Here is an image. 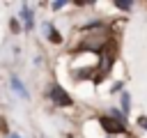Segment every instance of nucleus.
Listing matches in <instances>:
<instances>
[{
  "instance_id": "obj_9",
  "label": "nucleus",
  "mask_w": 147,
  "mask_h": 138,
  "mask_svg": "<svg viewBox=\"0 0 147 138\" xmlns=\"http://www.w3.org/2000/svg\"><path fill=\"white\" fill-rule=\"evenodd\" d=\"M119 9H131V2H115Z\"/></svg>"
},
{
  "instance_id": "obj_8",
  "label": "nucleus",
  "mask_w": 147,
  "mask_h": 138,
  "mask_svg": "<svg viewBox=\"0 0 147 138\" xmlns=\"http://www.w3.org/2000/svg\"><path fill=\"white\" fill-rule=\"evenodd\" d=\"M110 115H113V117H115V120H117V122H119V124H124V117H122V115H119V113H117V110H115V108H113V110H110Z\"/></svg>"
},
{
  "instance_id": "obj_5",
  "label": "nucleus",
  "mask_w": 147,
  "mask_h": 138,
  "mask_svg": "<svg viewBox=\"0 0 147 138\" xmlns=\"http://www.w3.org/2000/svg\"><path fill=\"white\" fill-rule=\"evenodd\" d=\"M21 16H23V23H25V30H32V12H30L28 5L23 7V14Z\"/></svg>"
},
{
  "instance_id": "obj_4",
  "label": "nucleus",
  "mask_w": 147,
  "mask_h": 138,
  "mask_svg": "<svg viewBox=\"0 0 147 138\" xmlns=\"http://www.w3.org/2000/svg\"><path fill=\"white\" fill-rule=\"evenodd\" d=\"M11 87H14V90H16V92H18V94H21L23 99H28V90L23 87V83H21V80H18L16 76H11Z\"/></svg>"
},
{
  "instance_id": "obj_1",
  "label": "nucleus",
  "mask_w": 147,
  "mask_h": 138,
  "mask_svg": "<svg viewBox=\"0 0 147 138\" xmlns=\"http://www.w3.org/2000/svg\"><path fill=\"white\" fill-rule=\"evenodd\" d=\"M103 44H106V34L94 32V34H90V37L80 44V48H92V51H99V48H103Z\"/></svg>"
},
{
  "instance_id": "obj_11",
  "label": "nucleus",
  "mask_w": 147,
  "mask_h": 138,
  "mask_svg": "<svg viewBox=\"0 0 147 138\" xmlns=\"http://www.w3.org/2000/svg\"><path fill=\"white\" fill-rule=\"evenodd\" d=\"M9 138H21V136H16V133H11V136H9Z\"/></svg>"
},
{
  "instance_id": "obj_3",
  "label": "nucleus",
  "mask_w": 147,
  "mask_h": 138,
  "mask_svg": "<svg viewBox=\"0 0 147 138\" xmlns=\"http://www.w3.org/2000/svg\"><path fill=\"white\" fill-rule=\"evenodd\" d=\"M99 122H101V126H103L108 133H122V131H124V124H119V122H115V120H110V117H101Z\"/></svg>"
},
{
  "instance_id": "obj_2",
  "label": "nucleus",
  "mask_w": 147,
  "mask_h": 138,
  "mask_svg": "<svg viewBox=\"0 0 147 138\" xmlns=\"http://www.w3.org/2000/svg\"><path fill=\"white\" fill-rule=\"evenodd\" d=\"M51 99H53L57 106H71V97H69L60 85H55V87L51 90Z\"/></svg>"
},
{
  "instance_id": "obj_7",
  "label": "nucleus",
  "mask_w": 147,
  "mask_h": 138,
  "mask_svg": "<svg viewBox=\"0 0 147 138\" xmlns=\"http://www.w3.org/2000/svg\"><path fill=\"white\" fill-rule=\"evenodd\" d=\"M129 103H131L129 94H122V106H124V110H126V113H129Z\"/></svg>"
},
{
  "instance_id": "obj_10",
  "label": "nucleus",
  "mask_w": 147,
  "mask_h": 138,
  "mask_svg": "<svg viewBox=\"0 0 147 138\" xmlns=\"http://www.w3.org/2000/svg\"><path fill=\"white\" fill-rule=\"evenodd\" d=\"M138 124H140L142 129H147V117H140V120H138Z\"/></svg>"
},
{
  "instance_id": "obj_6",
  "label": "nucleus",
  "mask_w": 147,
  "mask_h": 138,
  "mask_svg": "<svg viewBox=\"0 0 147 138\" xmlns=\"http://www.w3.org/2000/svg\"><path fill=\"white\" fill-rule=\"evenodd\" d=\"M46 32H48V41H53V44H60V41H62L60 32H57V30H53L51 25H46Z\"/></svg>"
}]
</instances>
